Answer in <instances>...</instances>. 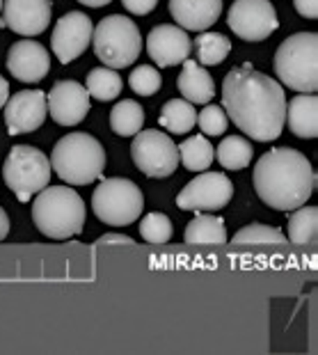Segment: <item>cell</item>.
<instances>
[{"label":"cell","instance_id":"cell-1","mask_svg":"<svg viewBox=\"0 0 318 355\" xmlns=\"http://www.w3.org/2000/svg\"><path fill=\"white\" fill-rule=\"evenodd\" d=\"M222 101L227 117L252 140L272 142L282 135L286 94L275 78L254 71L252 64L233 67L227 73Z\"/></svg>","mask_w":318,"mask_h":355},{"label":"cell","instance_id":"cell-2","mask_svg":"<svg viewBox=\"0 0 318 355\" xmlns=\"http://www.w3.org/2000/svg\"><path fill=\"white\" fill-rule=\"evenodd\" d=\"M316 186V175L307 156L291 147H277L254 165L256 195L277 211H293L307 204Z\"/></svg>","mask_w":318,"mask_h":355},{"label":"cell","instance_id":"cell-3","mask_svg":"<svg viewBox=\"0 0 318 355\" xmlns=\"http://www.w3.org/2000/svg\"><path fill=\"white\" fill-rule=\"evenodd\" d=\"M33 220L44 236L58 241L71 239L85 225V202L73 188L46 186L33 202Z\"/></svg>","mask_w":318,"mask_h":355},{"label":"cell","instance_id":"cell-4","mask_svg":"<svg viewBox=\"0 0 318 355\" xmlns=\"http://www.w3.org/2000/svg\"><path fill=\"white\" fill-rule=\"evenodd\" d=\"M103 145L89 133H69L55 142L51 152V170L71 186H87L103 175Z\"/></svg>","mask_w":318,"mask_h":355},{"label":"cell","instance_id":"cell-5","mask_svg":"<svg viewBox=\"0 0 318 355\" xmlns=\"http://www.w3.org/2000/svg\"><path fill=\"white\" fill-rule=\"evenodd\" d=\"M275 73L295 92H316L318 37L314 33H298L284 40L275 53Z\"/></svg>","mask_w":318,"mask_h":355},{"label":"cell","instance_id":"cell-6","mask_svg":"<svg viewBox=\"0 0 318 355\" xmlns=\"http://www.w3.org/2000/svg\"><path fill=\"white\" fill-rule=\"evenodd\" d=\"M96 58L110 69H124L140 58L142 35L138 26L122 14H110L101 19L92 33Z\"/></svg>","mask_w":318,"mask_h":355},{"label":"cell","instance_id":"cell-7","mask_svg":"<svg viewBox=\"0 0 318 355\" xmlns=\"http://www.w3.org/2000/svg\"><path fill=\"white\" fill-rule=\"evenodd\" d=\"M145 198L131 179L112 177L103 179L92 195V209L96 218L112 227H126L142 216Z\"/></svg>","mask_w":318,"mask_h":355},{"label":"cell","instance_id":"cell-8","mask_svg":"<svg viewBox=\"0 0 318 355\" xmlns=\"http://www.w3.org/2000/svg\"><path fill=\"white\" fill-rule=\"evenodd\" d=\"M5 184L19 202L33 200L51 181V161L37 147L17 145L5 158Z\"/></svg>","mask_w":318,"mask_h":355},{"label":"cell","instance_id":"cell-9","mask_svg":"<svg viewBox=\"0 0 318 355\" xmlns=\"http://www.w3.org/2000/svg\"><path fill=\"white\" fill-rule=\"evenodd\" d=\"M133 163L147 177L163 179L174 175L179 168V149L168 133L161 131H138L131 147Z\"/></svg>","mask_w":318,"mask_h":355},{"label":"cell","instance_id":"cell-10","mask_svg":"<svg viewBox=\"0 0 318 355\" xmlns=\"http://www.w3.org/2000/svg\"><path fill=\"white\" fill-rule=\"evenodd\" d=\"M227 24L245 42H263L275 33L279 21L270 0H233Z\"/></svg>","mask_w":318,"mask_h":355},{"label":"cell","instance_id":"cell-11","mask_svg":"<svg viewBox=\"0 0 318 355\" xmlns=\"http://www.w3.org/2000/svg\"><path fill=\"white\" fill-rule=\"evenodd\" d=\"M233 198L231 179L222 172L197 175L184 191L177 195V207L184 211H220Z\"/></svg>","mask_w":318,"mask_h":355},{"label":"cell","instance_id":"cell-12","mask_svg":"<svg viewBox=\"0 0 318 355\" xmlns=\"http://www.w3.org/2000/svg\"><path fill=\"white\" fill-rule=\"evenodd\" d=\"M92 33H94V26L87 14L69 12L58 21L55 28H53L51 49L58 55L60 62L69 64L87 51V46L92 44Z\"/></svg>","mask_w":318,"mask_h":355},{"label":"cell","instance_id":"cell-13","mask_svg":"<svg viewBox=\"0 0 318 355\" xmlns=\"http://www.w3.org/2000/svg\"><path fill=\"white\" fill-rule=\"evenodd\" d=\"M48 115L46 94L42 89H24L5 103V124L10 135L37 131Z\"/></svg>","mask_w":318,"mask_h":355},{"label":"cell","instance_id":"cell-14","mask_svg":"<svg viewBox=\"0 0 318 355\" xmlns=\"http://www.w3.org/2000/svg\"><path fill=\"white\" fill-rule=\"evenodd\" d=\"M48 115L62 126L80 124L89 112V92L76 80H60L46 94Z\"/></svg>","mask_w":318,"mask_h":355},{"label":"cell","instance_id":"cell-15","mask_svg":"<svg viewBox=\"0 0 318 355\" xmlns=\"http://www.w3.org/2000/svg\"><path fill=\"white\" fill-rule=\"evenodd\" d=\"M51 0H3V24L21 37L42 35L51 24Z\"/></svg>","mask_w":318,"mask_h":355},{"label":"cell","instance_id":"cell-16","mask_svg":"<svg viewBox=\"0 0 318 355\" xmlns=\"http://www.w3.org/2000/svg\"><path fill=\"white\" fill-rule=\"evenodd\" d=\"M147 51L149 58L158 67H174L191 58L193 40L181 26H156L147 37Z\"/></svg>","mask_w":318,"mask_h":355},{"label":"cell","instance_id":"cell-17","mask_svg":"<svg viewBox=\"0 0 318 355\" xmlns=\"http://www.w3.org/2000/svg\"><path fill=\"white\" fill-rule=\"evenodd\" d=\"M7 69L21 83H39L51 69L48 51L39 42L21 40L7 53Z\"/></svg>","mask_w":318,"mask_h":355},{"label":"cell","instance_id":"cell-18","mask_svg":"<svg viewBox=\"0 0 318 355\" xmlns=\"http://www.w3.org/2000/svg\"><path fill=\"white\" fill-rule=\"evenodd\" d=\"M170 14L184 30L204 33L220 19L222 0H170Z\"/></svg>","mask_w":318,"mask_h":355},{"label":"cell","instance_id":"cell-19","mask_svg":"<svg viewBox=\"0 0 318 355\" xmlns=\"http://www.w3.org/2000/svg\"><path fill=\"white\" fill-rule=\"evenodd\" d=\"M184 69H181V76H179V92L184 96L186 101L191 103H202L206 105L211 99L215 96V83L213 76L206 71V67L195 62V60H184Z\"/></svg>","mask_w":318,"mask_h":355},{"label":"cell","instance_id":"cell-20","mask_svg":"<svg viewBox=\"0 0 318 355\" xmlns=\"http://www.w3.org/2000/svg\"><path fill=\"white\" fill-rule=\"evenodd\" d=\"M289 128L298 138H316L318 135V99L314 92H300V96H293V101L286 105V117Z\"/></svg>","mask_w":318,"mask_h":355},{"label":"cell","instance_id":"cell-21","mask_svg":"<svg viewBox=\"0 0 318 355\" xmlns=\"http://www.w3.org/2000/svg\"><path fill=\"white\" fill-rule=\"evenodd\" d=\"M184 239H186V243H191V245H222L227 243L224 220L218 216H209L206 211H204V214H200L188 223Z\"/></svg>","mask_w":318,"mask_h":355},{"label":"cell","instance_id":"cell-22","mask_svg":"<svg viewBox=\"0 0 318 355\" xmlns=\"http://www.w3.org/2000/svg\"><path fill=\"white\" fill-rule=\"evenodd\" d=\"M142 124H145V110L138 101L124 99L110 110V126L122 138H131V135L142 131Z\"/></svg>","mask_w":318,"mask_h":355},{"label":"cell","instance_id":"cell-23","mask_svg":"<svg viewBox=\"0 0 318 355\" xmlns=\"http://www.w3.org/2000/svg\"><path fill=\"white\" fill-rule=\"evenodd\" d=\"M318 236V211L314 207L293 209L289 218V241L295 245H312Z\"/></svg>","mask_w":318,"mask_h":355},{"label":"cell","instance_id":"cell-24","mask_svg":"<svg viewBox=\"0 0 318 355\" xmlns=\"http://www.w3.org/2000/svg\"><path fill=\"white\" fill-rule=\"evenodd\" d=\"M158 122H161V126L168 128L170 133H191V128L197 124V112L191 101L172 99L163 105Z\"/></svg>","mask_w":318,"mask_h":355},{"label":"cell","instance_id":"cell-25","mask_svg":"<svg viewBox=\"0 0 318 355\" xmlns=\"http://www.w3.org/2000/svg\"><path fill=\"white\" fill-rule=\"evenodd\" d=\"M179 149V161H184V165L193 172H204L211 168L213 163V145L204 138V135H193V138L184 140Z\"/></svg>","mask_w":318,"mask_h":355},{"label":"cell","instance_id":"cell-26","mask_svg":"<svg viewBox=\"0 0 318 355\" xmlns=\"http://www.w3.org/2000/svg\"><path fill=\"white\" fill-rule=\"evenodd\" d=\"M124 83L119 78L117 69H110V67H98L87 73V92L89 96H94L98 101H112L115 96L122 94Z\"/></svg>","mask_w":318,"mask_h":355},{"label":"cell","instance_id":"cell-27","mask_svg":"<svg viewBox=\"0 0 318 355\" xmlns=\"http://www.w3.org/2000/svg\"><path fill=\"white\" fill-rule=\"evenodd\" d=\"M218 161L224 170H243L252 161V145L240 135H227L218 147Z\"/></svg>","mask_w":318,"mask_h":355},{"label":"cell","instance_id":"cell-28","mask_svg":"<svg viewBox=\"0 0 318 355\" xmlns=\"http://www.w3.org/2000/svg\"><path fill=\"white\" fill-rule=\"evenodd\" d=\"M195 51H197V60H200V64L215 67L229 55L231 42L220 33H202L195 40Z\"/></svg>","mask_w":318,"mask_h":355},{"label":"cell","instance_id":"cell-29","mask_svg":"<svg viewBox=\"0 0 318 355\" xmlns=\"http://www.w3.org/2000/svg\"><path fill=\"white\" fill-rule=\"evenodd\" d=\"M233 245H284L289 243L286 236L275 227H268V225H249V227L236 232V236L231 241Z\"/></svg>","mask_w":318,"mask_h":355},{"label":"cell","instance_id":"cell-30","mask_svg":"<svg viewBox=\"0 0 318 355\" xmlns=\"http://www.w3.org/2000/svg\"><path fill=\"white\" fill-rule=\"evenodd\" d=\"M172 220L165 214H149L140 223V236L147 243H168L172 239Z\"/></svg>","mask_w":318,"mask_h":355},{"label":"cell","instance_id":"cell-31","mask_svg":"<svg viewBox=\"0 0 318 355\" xmlns=\"http://www.w3.org/2000/svg\"><path fill=\"white\" fill-rule=\"evenodd\" d=\"M128 85H131V89L135 94L151 96V94H156L158 89H161L163 78H161V73L154 69V67L140 64V67H135L133 73L128 76Z\"/></svg>","mask_w":318,"mask_h":355},{"label":"cell","instance_id":"cell-32","mask_svg":"<svg viewBox=\"0 0 318 355\" xmlns=\"http://www.w3.org/2000/svg\"><path fill=\"white\" fill-rule=\"evenodd\" d=\"M197 124L206 135H222L229 124V117L220 105H204V110L197 112Z\"/></svg>","mask_w":318,"mask_h":355},{"label":"cell","instance_id":"cell-33","mask_svg":"<svg viewBox=\"0 0 318 355\" xmlns=\"http://www.w3.org/2000/svg\"><path fill=\"white\" fill-rule=\"evenodd\" d=\"M122 5L135 17H145V14L156 10L158 0H122Z\"/></svg>","mask_w":318,"mask_h":355},{"label":"cell","instance_id":"cell-34","mask_svg":"<svg viewBox=\"0 0 318 355\" xmlns=\"http://www.w3.org/2000/svg\"><path fill=\"white\" fill-rule=\"evenodd\" d=\"M293 5L300 17H305V19L318 17V0H293Z\"/></svg>","mask_w":318,"mask_h":355},{"label":"cell","instance_id":"cell-35","mask_svg":"<svg viewBox=\"0 0 318 355\" xmlns=\"http://www.w3.org/2000/svg\"><path fill=\"white\" fill-rule=\"evenodd\" d=\"M96 243H101V245H133V239L124 236V234H103Z\"/></svg>","mask_w":318,"mask_h":355},{"label":"cell","instance_id":"cell-36","mask_svg":"<svg viewBox=\"0 0 318 355\" xmlns=\"http://www.w3.org/2000/svg\"><path fill=\"white\" fill-rule=\"evenodd\" d=\"M7 234H10V216H7L5 209L0 207V241H3Z\"/></svg>","mask_w":318,"mask_h":355},{"label":"cell","instance_id":"cell-37","mask_svg":"<svg viewBox=\"0 0 318 355\" xmlns=\"http://www.w3.org/2000/svg\"><path fill=\"white\" fill-rule=\"evenodd\" d=\"M7 99H10V83L0 76V108L7 103Z\"/></svg>","mask_w":318,"mask_h":355},{"label":"cell","instance_id":"cell-38","mask_svg":"<svg viewBox=\"0 0 318 355\" xmlns=\"http://www.w3.org/2000/svg\"><path fill=\"white\" fill-rule=\"evenodd\" d=\"M78 3L87 5V7H94V10H96V7H105V5L110 3V0H78Z\"/></svg>","mask_w":318,"mask_h":355},{"label":"cell","instance_id":"cell-39","mask_svg":"<svg viewBox=\"0 0 318 355\" xmlns=\"http://www.w3.org/2000/svg\"><path fill=\"white\" fill-rule=\"evenodd\" d=\"M0 12H3V0H0Z\"/></svg>","mask_w":318,"mask_h":355}]
</instances>
